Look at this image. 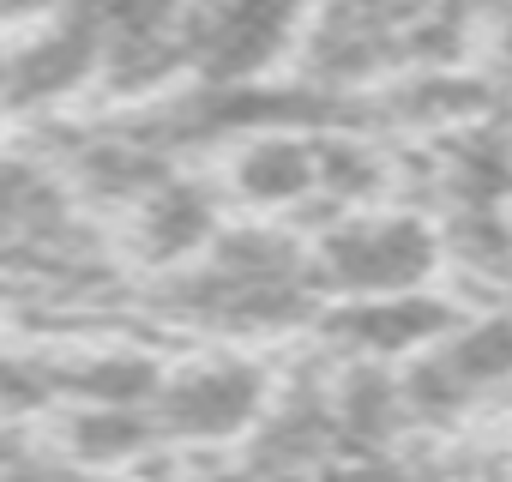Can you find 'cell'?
<instances>
[{
  "mask_svg": "<svg viewBox=\"0 0 512 482\" xmlns=\"http://www.w3.org/2000/svg\"><path fill=\"white\" fill-rule=\"evenodd\" d=\"M302 25V0H175V49L211 85L266 73Z\"/></svg>",
  "mask_w": 512,
  "mask_h": 482,
  "instance_id": "obj_2",
  "label": "cell"
},
{
  "mask_svg": "<svg viewBox=\"0 0 512 482\" xmlns=\"http://www.w3.org/2000/svg\"><path fill=\"white\" fill-rule=\"evenodd\" d=\"M79 482H127V476H79Z\"/></svg>",
  "mask_w": 512,
  "mask_h": 482,
  "instance_id": "obj_14",
  "label": "cell"
},
{
  "mask_svg": "<svg viewBox=\"0 0 512 482\" xmlns=\"http://www.w3.org/2000/svg\"><path fill=\"white\" fill-rule=\"evenodd\" d=\"M434 266H440V241L410 211H362V217H344V223H332L320 235V248L308 260L314 284H326L344 302L422 290Z\"/></svg>",
  "mask_w": 512,
  "mask_h": 482,
  "instance_id": "obj_1",
  "label": "cell"
},
{
  "mask_svg": "<svg viewBox=\"0 0 512 482\" xmlns=\"http://www.w3.org/2000/svg\"><path fill=\"white\" fill-rule=\"evenodd\" d=\"M85 79H97V37L73 13H61V25H49L25 49L0 55V91L13 103H55Z\"/></svg>",
  "mask_w": 512,
  "mask_h": 482,
  "instance_id": "obj_5",
  "label": "cell"
},
{
  "mask_svg": "<svg viewBox=\"0 0 512 482\" xmlns=\"http://www.w3.org/2000/svg\"><path fill=\"white\" fill-rule=\"evenodd\" d=\"M49 7H67V0H0V19L19 25V19H37V13H49Z\"/></svg>",
  "mask_w": 512,
  "mask_h": 482,
  "instance_id": "obj_12",
  "label": "cell"
},
{
  "mask_svg": "<svg viewBox=\"0 0 512 482\" xmlns=\"http://www.w3.org/2000/svg\"><path fill=\"white\" fill-rule=\"evenodd\" d=\"M211 199L187 181H151L139 193V254L157 260V266H175L187 254H199L211 241Z\"/></svg>",
  "mask_w": 512,
  "mask_h": 482,
  "instance_id": "obj_8",
  "label": "cell"
},
{
  "mask_svg": "<svg viewBox=\"0 0 512 482\" xmlns=\"http://www.w3.org/2000/svg\"><path fill=\"white\" fill-rule=\"evenodd\" d=\"M494 61L512 73V7L500 13V25H494Z\"/></svg>",
  "mask_w": 512,
  "mask_h": 482,
  "instance_id": "obj_13",
  "label": "cell"
},
{
  "mask_svg": "<svg viewBox=\"0 0 512 482\" xmlns=\"http://www.w3.org/2000/svg\"><path fill=\"white\" fill-rule=\"evenodd\" d=\"M260 416H266V374L235 356L187 362L181 374L157 380V392H151V428L163 440L217 446V440L247 434Z\"/></svg>",
  "mask_w": 512,
  "mask_h": 482,
  "instance_id": "obj_3",
  "label": "cell"
},
{
  "mask_svg": "<svg viewBox=\"0 0 512 482\" xmlns=\"http://www.w3.org/2000/svg\"><path fill=\"white\" fill-rule=\"evenodd\" d=\"M229 181L247 205L260 211H278V205H296L308 193H320V139H302V133H284V127H260L253 139H241L235 163H229Z\"/></svg>",
  "mask_w": 512,
  "mask_h": 482,
  "instance_id": "obj_7",
  "label": "cell"
},
{
  "mask_svg": "<svg viewBox=\"0 0 512 482\" xmlns=\"http://www.w3.org/2000/svg\"><path fill=\"white\" fill-rule=\"evenodd\" d=\"M512 380V320H476L464 332H440L434 356L422 362L416 386H404L410 398H440V404H464L488 386Z\"/></svg>",
  "mask_w": 512,
  "mask_h": 482,
  "instance_id": "obj_4",
  "label": "cell"
},
{
  "mask_svg": "<svg viewBox=\"0 0 512 482\" xmlns=\"http://www.w3.org/2000/svg\"><path fill=\"white\" fill-rule=\"evenodd\" d=\"M55 223H61V187L19 157H0V235L49 241Z\"/></svg>",
  "mask_w": 512,
  "mask_h": 482,
  "instance_id": "obj_9",
  "label": "cell"
},
{
  "mask_svg": "<svg viewBox=\"0 0 512 482\" xmlns=\"http://www.w3.org/2000/svg\"><path fill=\"white\" fill-rule=\"evenodd\" d=\"M284 482H404V476L392 464L368 458V452H332V458H320V464H308V470H296Z\"/></svg>",
  "mask_w": 512,
  "mask_h": 482,
  "instance_id": "obj_11",
  "label": "cell"
},
{
  "mask_svg": "<svg viewBox=\"0 0 512 482\" xmlns=\"http://www.w3.org/2000/svg\"><path fill=\"white\" fill-rule=\"evenodd\" d=\"M157 440L151 416H133V410H115V404H85L73 422H67V446L79 464H121V458H139L145 446Z\"/></svg>",
  "mask_w": 512,
  "mask_h": 482,
  "instance_id": "obj_10",
  "label": "cell"
},
{
  "mask_svg": "<svg viewBox=\"0 0 512 482\" xmlns=\"http://www.w3.org/2000/svg\"><path fill=\"white\" fill-rule=\"evenodd\" d=\"M332 332L344 350L368 356V362H392L416 344H434L446 332V308L422 290H404V296H356L332 314Z\"/></svg>",
  "mask_w": 512,
  "mask_h": 482,
  "instance_id": "obj_6",
  "label": "cell"
}]
</instances>
